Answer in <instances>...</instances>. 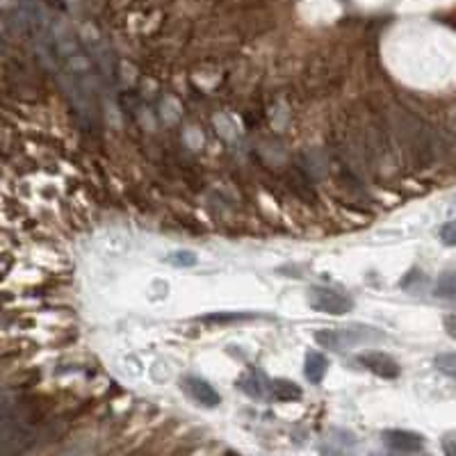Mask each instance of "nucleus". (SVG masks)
<instances>
[{
	"instance_id": "2eb2a0df",
	"label": "nucleus",
	"mask_w": 456,
	"mask_h": 456,
	"mask_svg": "<svg viewBox=\"0 0 456 456\" xmlns=\"http://www.w3.org/2000/svg\"><path fill=\"white\" fill-rule=\"evenodd\" d=\"M443 452L450 456H456V434H450L443 438Z\"/></svg>"
},
{
	"instance_id": "6e6552de",
	"label": "nucleus",
	"mask_w": 456,
	"mask_h": 456,
	"mask_svg": "<svg viewBox=\"0 0 456 456\" xmlns=\"http://www.w3.org/2000/svg\"><path fill=\"white\" fill-rule=\"evenodd\" d=\"M434 297L456 301V271H443L434 283Z\"/></svg>"
},
{
	"instance_id": "423d86ee",
	"label": "nucleus",
	"mask_w": 456,
	"mask_h": 456,
	"mask_svg": "<svg viewBox=\"0 0 456 456\" xmlns=\"http://www.w3.org/2000/svg\"><path fill=\"white\" fill-rule=\"evenodd\" d=\"M326 370H328V361L324 354L319 351H308L306 354V379L310 383H322L324 377H326Z\"/></svg>"
},
{
	"instance_id": "9b49d317",
	"label": "nucleus",
	"mask_w": 456,
	"mask_h": 456,
	"mask_svg": "<svg viewBox=\"0 0 456 456\" xmlns=\"http://www.w3.org/2000/svg\"><path fill=\"white\" fill-rule=\"evenodd\" d=\"M164 260H167L169 264H173V267H194L196 253L194 251H171Z\"/></svg>"
},
{
	"instance_id": "4468645a",
	"label": "nucleus",
	"mask_w": 456,
	"mask_h": 456,
	"mask_svg": "<svg viewBox=\"0 0 456 456\" xmlns=\"http://www.w3.org/2000/svg\"><path fill=\"white\" fill-rule=\"evenodd\" d=\"M443 326H445V331H447V335L452 337V340H456V313H452V315H447L445 319H443Z\"/></svg>"
},
{
	"instance_id": "0eeeda50",
	"label": "nucleus",
	"mask_w": 456,
	"mask_h": 456,
	"mask_svg": "<svg viewBox=\"0 0 456 456\" xmlns=\"http://www.w3.org/2000/svg\"><path fill=\"white\" fill-rule=\"evenodd\" d=\"M267 388L271 392L274 399L279 401H292V399H301V388L297 386L295 381H288V379H274L267 383Z\"/></svg>"
},
{
	"instance_id": "9d476101",
	"label": "nucleus",
	"mask_w": 456,
	"mask_h": 456,
	"mask_svg": "<svg viewBox=\"0 0 456 456\" xmlns=\"http://www.w3.org/2000/svg\"><path fill=\"white\" fill-rule=\"evenodd\" d=\"M434 363H436L438 372H443V374H447V377H454L456 379V351L438 354Z\"/></svg>"
},
{
	"instance_id": "1a4fd4ad",
	"label": "nucleus",
	"mask_w": 456,
	"mask_h": 456,
	"mask_svg": "<svg viewBox=\"0 0 456 456\" xmlns=\"http://www.w3.org/2000/svg\"><path fill=\"white\" fill-rule=\"evenodd\" d=\"M240 390L246 392L249 397H255V399L264 397V386L260 383V377H255V374H249V377L240 379Z\"/></svg>"
},
{
	"instance_id": "f8f14e48",
	"label": "nucleus",
	"mask_w": 456,
	"mask_h": 456,
	"mask_svg": "<svg viewBox=\"0 0 456 456\" xmlns=\"http://www.w3.org/2000/svg\"><path fill=\"white\" fill-rule=\"evenodd\" d=\"M441 242L445 246H456V219H452V222H447L441 226Z\"/></svg>"
},
{
	"instance_id": "f03ea898",
	"label": "nucleus",
	"mask_w": 456,
	"mask_h": 456,
	"mask_svg": "<svg viewBox=\"0 0 456 456\" xmlns=\"http://www.w3.org/2000/svg\"><path fill=\"white\" fill-rule=\"evenodd\" d=\"M308 306L317 310V313H326V315H347L354 310V299L349 295H344L340 290L333 288H324V286H315L308 290Z\"/></svg>"
},
{
	"instance_id": "39448f33",
	"label": "nucleus",
	"mask_w": 456,
	"mask_h": 456,
	"mask_svg": "<svg viewBox=\"0 0 456 456\" xmlns=\"http://www.w3.org/2000/svg\"><path fill=\"white\" fill-rule=\"evenodd\" d=\"M358 363L363 368H368L372 374L383 379H397L401 368L397 365V361L392 358L390 354H383V351H368V354H361L358 356Z\"/></svg>"
},
{
	"instance_id": "20e7f679",
	"label": "nucleus",
	"mask_w": 456,
	"mask_h": 456,
	"mask_svg": "<svg viewBox=\"0 0 456 456\" xmlns=\"http://www.w3.org/2000/svg\"><path fill=\"white\" fill-rule=\"evenodd\" d=\"M182 390H185L187 395L201 406L215 408V406L222 404V395L215 390V386H210V383L201 377H185L182 379Z\"/></svg>"
},
{
	"instance_id": "f257e3e1",
	"label": "nucleus",
	"mask_w": 456,
	"mask_h": 456,
	"mask_svg": "<svg viewBox=\"0 0 456 456\" xmlns=\"http://www.w3.org/2000/svg\"><path fill=\"white\" fill-rule=\"evenodd\" d=\"M386 340V333L377 326L368 324H351L344 328H319L315 331V342L333 351L354 349L363 344H379Z\"/></svg>"
},
{
	"instance_id": "7ed1b4c3",
	"label": "nucleus",
	"mask_w": 456,
	"mask_h": 456,
	"mask_svg": "<svg viewBox=\"0 0 456 456\" xmlns=\"http://www.w3.org/2000/svg\"><path fill=\"white\" fill-rule=\"evenodd\" d=\"M383 443L390 452L395 454H422L424 452V438L413 431H404V429H388L381 434Z\"/></svg>"
},
{
	"instance_id": "ddd939ff",
	"label": "nucleus",
	"mask_w": 456,
	"mask_h": 456,
	"mask_svg": "<svg viewBox=\"0 0 456 456\" xmlns=\"http://www.w3.org/2000/svg\"><path fill=\"white\" fill-rule=\"evenodd\" d=\"M251 317L253 315H242V313H233V315H222V313H219V315H208L203 319H206V322H226V319H228V322H233V319H251Z\"/></svg>"
}]
</instances>
